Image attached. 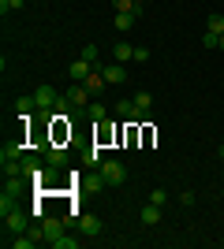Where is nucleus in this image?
Listing matches in <instances>:
<instances>
[{
    "label": "nucleus",
    "instance_id": "nucleus-1",
    "mask_svg": "<svg viewBox=\"0 0 224 249\" xmlns=\"http://www.w3.org/2000/svg\"><path fill=\"white\" fill-rule=\"evenodd\" d=\"M30 234L38 242H49V246H53L56 238H64V234H67V223H64V219H56V216H45L38 227H30Z\"/></svg>",
    "mask_w": 224,
    "mask_h": 249
},
{
    "label": "nucleus",
    "instance_id": "nucleus-2",
    "mask_svg": "<svg viewBox=\"0 0 224 249\" xmlns=\"http://www.w3.org/2000/svg\"><path fill=\"white\" fill-rule=\"evenodd\" d=\"M97 175L105 178V186H120V182H127V167L120 164V160H101Z\"/></svg>",
    "mask_w": 224,
    "mask_h": 249
},
{
    "label": "nucleus",
    "instance_id": "nucleus-3",
    "mask_svg": "<svg viewBox=\"0 0 224 249\" xmlns=\"http://www.w3.org/2000/svg\"><path fill=\"white\" fill-rule=\"evenodd\" d=\"M86 101H90V89H86L82 82H75L71 89H67V93H64V104H67V108H71L75 115H86V108H90V104H86Z\"/></svg>",
    "mask_w": 224,
    "mask_h": 249
},
{
    "label": "nucleus",
    "instance_id": "nucleus-4",
    "mask_svg": "<svg viewBox=\"0 0 224 249\" xmlns=\"http://www.w3.org/2000/svg\"><path fill=\"white\" fill-rule=\"evenodd\" d=\"M34 101H38V112H53L56 104H60V93H56L53 86H38V89H34Z\"/></svg>",
    "mask_w": 224,
    "mask_h": 249
},
{
    "label": "nucleus",
    "instance_id": "nucleus-5",
    "mask_svg": "<svg viewBox=\"0 0 224 249\" xmlns=\"http://www.w3.org/2000/svg\"><path fill=\"white\" fill-rule=\"evenodd\" d=\"M26 231H30V223H26V212L11 208L8 216H4V234H26Z\"/></svg>",
    "mask_w": 224,
    "mask_h": 249
},
{
    "label": "nucleus",
    "instance_id": "nucleus-6",
    "mask_svg": "<svg viewBox=\"0 0 224 249\" xmlns=\"http://www.w3.org/2000/svg\"><path fill=\"white\" fill-rule=\"evenodd\" d=\"M116 115H123L127 123H146V119H149V112H142L139 104H135V101H127V97H123V101L116 104Z\"/></svg>",
    "mask_w": 224,
    "mask_h": 249
},
{
    "label": "nucleus",
    "instance_id": "nucleus-7",
    "mask_svg": "<svg viewBox=\"0 0 224 249\" xmlns=\"http://www.w3.org/2000/svg\"><path fill=\"white\" fill-rule=\"evenodd\" d=\"M97 71L105 74L108 86H123V82H127V71H123V63H116V60H112V63H101Z\"/></svg>",
    "mask_w": 224,
    "mask_h": 249
},
{
    "label": "nucleus",
    "instance_id": "nucleus-8",
    "mask_svg": "<svg viewBox=\"0 0 224 249\" xmlns=\"http://www.w3.org/2000/svg\"><path fill=\"white\" fill-rule=\"evenodd\" d=\"M90 71H94V63L79 56V60H75L71 67H67V78H71V82H86V74H90Z\"/></svg>",
    "mask_w": 224,
    "mask_h": 249
},
{
    "label": "nucleus",
    "instance_id": "nucleus-9",
    "mask_svg": "<svg viewBox=\"0 0 224 249\" xmlns=\"http://www.w3.org/2000/svg\"><path fill=\"white\" fill-rule=\"evenodd\" d=\"M26 156V149H22L19 138H11V142H4V149H0V160H22Z\"/></svg>",
    "mask_w": 224,
    "mask_h": 249
},
{
    "label": "nucleus",
    "instance_id": "nucleus-10",
    "mask_svg": "<svg viewBox=\"0 0 224 249\" xmlns=\"http://www.w3.org/2000/svg\"><path fill=\"white\" fill-rule=\"evenodd\" d=\"M82 86H86V89H90V97H97V93H101V89H105L108 82H105V74H101V71H97V67H94V71L86 74V82H82Z\"/></svg>",
    "mask_w": 224,
    "mask_h": 249
},
{
    "label": "nucleus",
    "instance_id": "nucleus-11",
    "mask_svg": "<svg viewBox=\"0 0 224 249\" xmlns=\"http://www.w3.org/2000/svg\"><path fill=\"white\" fill-rule=\"evenodd\" d=\"M79 231H82V234H101L105 223H101V216H90V212H86V216L79 219Z\"/></svg>",
    "mask_w": 224,
    "mask_h": 249
},
{
    "label": "nucleus",
    "instance_id": "nucleus-12",
    "mask_svg": "<svg viewBox=\"0 0 224 249\" xmlns=\"http://www.w3.org/2000/svg\"><path fill=\"white\" fill-rule=\"evenodd\" d=\"M139 219H142V227H157V223H161V205H153V201H149V205L139 212Z\"/></svg>",
    "mask_w": 224,
    "mask_h": 249
},
{
    "label": "nucleus",
    "instance_id": "nucleus-13",
    "mask_svg": "<svg viewBox=\"0 0 224 249\" xmlns=\"http://www.w3.org/2000/svg\"><path fill=\"white\" fill-rule=\"evenodd\" d=\"M41 160H38V156H22V175L26 178H34V182H38V178H41Z\"/></svg>",
    "mask_w": 224,
    "mask_h": 249
},
{
    "label": "nucleus",
    "instance_id": "nucleus-14",
    "mask_svg": "<svg viewBox=\"0 0 224 249\" xmlns=\"http://www.w3.org/2000/svg\"><path fill=\"white\" fill-rule=\"evenodd\" d=\"M112 60H116V63H127V60H135V45H127V41H116V45H112Z\"/></svg>",
    "mask_w": 224,
    "mask_h": 249
},
{
    "label": "nucleus",
    "instance_id": "nucleus-15",
    "mask_svg": "<svg viewBox=\"0 0 224 249\" xmlns=\"http://www.w3.org/2000/svg\"><path fill=\"white\" fill-rule=\"evenodd\" d=\"M45 160H49L53 167H64L67 164V149L64 145H49V149H45Z\"/></svg>",
    "mask_w": 224,
    "mask_h": 249
},
{
    "label": "nucleus",
    "instance_id": "nucleus-16",
    "mask_svg": "<svg viewBox=\"0 0 224 249\" xmlns=\"http://www.w3.org/2000/svg\"><path fill=\"white\" fill-rule=\"evenodd\" d=\"M15 112H19V115H34V112H38V101H34V93L19 97V101H15Z\"/></svg>",
    "mask_w": 224,
    "mask_h": 249
},
{
    "label": "nucleus",
    "instance_id": "nucleus-17",
    "mask_svg": "<svg viewBox=\"0 0 224 249\" xmlns=\"http://www.w3.org/2000/svg\"><path fill=\"white\" fill-rule=\"evenodd\" d=\"M135 19H139V15H131V11H116L112 26H116V30H131V26H135Z\"/></svg>",
    "mask_w": 224,
    "mask_h": 249
},
{
    "label": "nucleus",
    "instance_id": "nucleus-18",
    "mask_svg": "<svg viewBox=\"0 0 224 249\" xmlns=\"http://www.w3.org/2000/svg\"><path fill=\"white\" fill-rule=\"evenodd\" d=\"M22 182H26V175H15V178H4V194H11V197H19V194H22Z\"/></svg>",
    "mask_w": 224,
    "mask_h": 249
},
{
    "label": "nucleus",
    "instance_id": "nucleus-19",
    "mask_svg": "<svg viewBox=\"0 0 224 249\" xmlns=\"http://www.w3.org/2000/svg\"><path fill=\"white\" fill-rule=\"evenodd\" d=\"M82 60H90L94 67H101V52H97V45H82Z\"/></svg>",
    "mask_w": 224,
    "mask_h": 249
},
{
    "label": "nucleus",
    "instance_id": "nucleus-20",
    "mask_svg": "<svg viewBox=\"0 0 224 249\" xmlns=\"http://www.w3.org/2000/svg\"><path fill=\"white\" fill-rule=\"evenodd\" d=\"M105 104H90V108H86V119H94V123H101V119H105Z\"/></svg>",
    "mask_w": 224,
    "mask_h": 249
},
{
    "label": "nucleus",
    "instance_id": "nucleus-21",
    "mask_svg": "<svg viewBox=\"0 0 224 249\" xmlns=\"http://www.w3.org/2000/svg\"><path fill=\"white\" fill-rule=\"evenodd\" d=\"M149 201H153V205H161V208H164V205H168V190L153 186V190H149Z\"/></svg>",
    "mask_w": 224,
    "mask_h": 249
},
{
    "label": "nucleus",
    "instance_id": "nucleus-22",
    "mask_svg": "<svg viewBox=\"0 0 224 249\" xmlns=\"http://www.w3.org/2000/svg\"><path fill=\"white\" fill-rule=\"evenodd\" d=\"M205 30H213V34H224V15H209V22H205Z\"/></svg>",
    "mask_w": 224,
    "mask_h": 249
},
{
    "label": "nucleus",
    "instance_id": "nucleus-23",
    "mask_svg": "<svg viewBox=\"0 0 224 249\" xmlns=\"http://www.w3.org/2000/svg\"><path fill=\"white\" fill-rule=\"evenodd\" d=\"M131 101H135V104H139V108H142V112H149V104H153V97H149V93H146V89H139V93H135V97H131Z\"/></svg>",
    "mask_w": 224,
    "mask_h": 249
},
{
    "label": "nucleus",
    "instance_id": "nucleus-24",
    "mask_svg": "<svg viewBox=\"0 0 224 249\" xmlns=\"http://www.w3.org/2000/svg\"><path fill=\"white\" fill-rule=\"evenodd\" d=\"M53 249H79V238H71V234H64V238H56Z\"/></svg>",
    "mask_w": 224,
    "mask_h": 249
},
{
    "label": "nucleus",
    "instance_id": "nucleus-25",
    "mask_svg": "<svg viewBox=\"0 0 224 249\" xmlns=\"http://www.w3.org/2000/svg\"><path fill=\"white\" fill-rule=\"evenodd\" d=\"M26 0H0V15H8V11H19Z\"/></svg>",
    "mask_w": 224,
    "mask_h": 249
},
{
    "label": "nucleus",
    "instance_id": "nucleus-26",
    "mask_svg": "<svg viewBox=\"0 0 224 249\" xmlns=\"http://www.w3.org/2000/svg\"><path fill=\"white\" fill-rule=\"evenodd\" d=\"M217 41H221V34L205 30V37H202V45H205V49H217Z\"/></svg>",
    "mask_w": 224,
    "mask_h": 249
},
{
    "label": "nucleus",
    "instance_id": "nucleus-27",
    "mask_svg": "<svg viewBox=\"0 0 224 249\" xmlns=\"http://www.w3.org/2000/svg\"><path fill=\"white\" fill-rule=\"evenodd\" d=\"M135 60H139V63L149 60V49H146V45H135Z\"/></svg>",
    "mask_w": 224,
    "mask_h": 249
},
{
    "label": "nucleus",
    "instance_id": "nucleus-28",
    "mask_svg": "<svg viewBox=\"0 0 224 249\" xmlns=\"http://www.w3.org/2000/svg\"><path fill=\"white\" fill-rule=\"evenodd\" d=\"M217 49H221V52H224V34H221V41H217Z\"/></svg>",
    "mask_w": 224,
    "mask_h": 249
},
{
    "label": "nucleus",
    "instance_id": "nucleus-29",
    "mask_svg": "<svg viewBox=\"0 0 224 249\" xmlns=\"http://www.w3.org/2000/svg\"><path fill=\"white\" fill-rule=\"evenodd\" d=\"M217 156H221V160H224V145H221V149H217Z\"/></svg>",
    "mask_w": 224,
    "mask_h": 249
}]
</instances>
